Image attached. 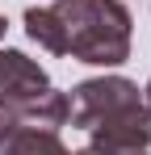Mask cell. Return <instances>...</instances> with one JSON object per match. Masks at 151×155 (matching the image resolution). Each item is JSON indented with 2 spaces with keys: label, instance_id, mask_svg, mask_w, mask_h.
I'll return each instance as SVG.
<instances>
[{
  "label": "cell",
  "instance_id": "6da1fadb",
  "mask_svg": "<svg viewBox=\"0 0 151 155\" xmlns=\"http://www.w3.org/2000/svg\"><path fill=\"white\" fill-rule=\"evenodd\" d=\"M130 25L122 0H55L50 8H25V34L38 46L92 67H118L130 59Z\"/></svg>",
  "mask_w": 151,
  "mask_h": 155
},
{
  "label": "cell",
  "instance_id": "5b68a950",
  "mask_svg": "<svg viewBox=\"0 0 151 155\" xmlns=\"http://www.w3.org/2000/svg\"><path fill=\"white\" fill-rule=\"evenodd\" d=\"M46 155H76V151H67V147H63V143H55V147H50Z\"/></svg>",
  "mask_w": 151,
  "mask_h": 155
},
{
  "label": "cell",
  "instance_id": "3957f363",
  "mask_svg": "<svg viewBox=\"0 0 151 155\" xmlns=\"http://www.w3.org/2000/svg\"><path fill=\"white\" fill-rule=\"evenodd\" d=\"M50 80L46 71L21 51H0V101L4 105H21L38 92H46Z\"/></svg>",
  "mask_w": 151,
  "mask_h": 155
},
{
  "label": "cell",
  "instance_id": "52a82bcc",
  "mask_svg": "<svg viewBox=\"0 0 151 155\" xmlns=\"http://www.w3.org/2000/svg\"><path fill=\"white\" fill-rule=\"evenodd\" d=\"M4 34H8V21H4V17H0V42H4Z\"/></svg>",
  "mask_w": 151,
  "mask_h": 155
},
{
  "label": "cell",
  "instance_id": "7a4b0ae2",
  "mask_svg": "<svg viewBox=\"0 0 151 155\" xmlns=\"http://www.w3.org/2000/svg\"><path fill=\"white\" fill-rule=\"evenodd\" d=\"M139 84H130L126 76H101V80H84L76 84L67 97V122L76 130H92L105 117H118L122 109L139 105Z\"/></svg>",
  "mask_w": 151,
  "mask_h": 155
},
{
  "label": "cell",
  "instance_id": "ba28073f",
  "mask_svg": "<svg viewBox=\"0 0 151 155\" xmlns=\"http://www.w3.org/2000/svg\"><path fill=\"white\" fill-rule=\"evenodd\" d=\"M126 155H147V151H126Z\"/></svg>",
  "mask_w": 151,
  "mask_h": 155
},
{
  "label": "cell",
  "instance_id": "8992f818",
  "mask_svg": "<svg viewBox=\"0 0 151 155\" xmlns=\"http://www.w3.org/2000/svg\"><path fill=\"white\" fill-rule=\"evenodd\" d=\"M143 105L151 109V80H147V88H143Z\"/></svg>",
  "mask_w": 151,
  "mask_h": 155
},
{
  "label": "cell",
  "instance_id": "277c9868",
  "mask_svg": "<svg viewBox=\"0 0 151 155\" xmlns=\"http://www.w3.org/2000/svg\"><path fill=\"white\" fill-rule=\"evenodd\" d=\"M76 155H113V151H105V147H92V143H88L84 151H76Z\"/></svg>",
  "mask_w": 151,
  "mask_h": 155
}]
</instances>
